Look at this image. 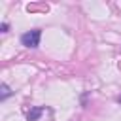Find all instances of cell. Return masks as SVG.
Returning a JSON list of instances; mask_svg holds the SVG:
<instances>
[{
  "mask_svg": "<svg viewBox=\"0 0 121 121\" xmlns=\"http://www.w3.org/2000/svg\"><path fill=\"white\" fill-rule=\"evenodd\" d=\"M8 28H9V25H8V23H2V26H0V30H2V32H8Z\"/></svg>",
  "mask_w": 121,
  "mask_h": 121,
  "instance_id": "277c9868",
  "label": "cell"
},
{
  "mask_svg": "<svg viewBox=\"0 0 121 121\" xmlns=\"http://www.w3.org/2000/svg\"><path fill=\"white\" fill-rule=\"evenodd\" d=\"M40 38H42V30L40 28H32V30H28V32H25V34H21V43L25 45V47H38L40 45Z\"/></svg>",
  "mask_w": 121,
  "mask_h": 121,
  "instance_id": "6da1fadb",
  "label": "cell"
},
{
  "mask_svg": "<svg viewBox=\"0 0 121 121\" xmlns=\"http://www.w3.org/2000/svg\"><path fill=\"white\" fill-rule=\"evenodd\" d=\"M0 89H2V93H0V100H6V98L11 95V91H9V87H8L6 83H2V87H0Z\"/></svg>",
  "mask_w": 121,
  "mask_h": 121,
  "instance_id": "3957f363",
  "label": "cell"
},
{
  "mask_svg": "<svg viewBox=\"0 0 121 121\" xmlns=\"http://www.w3.org/2000/svg\"><path fill=\"white\" fill-rule=\"evenodd\" d=\"M42 113H43V108L34 106V108H30V112L26 113V121H38V119L42 117Z\"/></svg>",
  "mask_w": 121,
  "mask_h": 121,
  "instance_id": "7a4b0ae2",
  "label": "cell"
}]
</instances>
